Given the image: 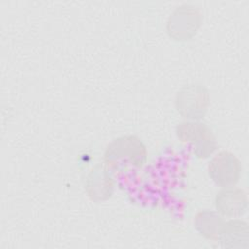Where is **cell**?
Listing matches in <instances>:
<instances>
[{
	"mask_svg": "<svg viewBox=\"0 0 249 249\" xmlns=\"http://www.w3.org/2000/svg\"><path fill=\"white\" fill-rule=\"evenodd\" d=\"M225 247H246L248 241L247 225L241 221H231L223 224L219 232Z\"/></svg>",
	"mask_w": 249,
	"mask_h": 249,
	"instance_id": "277c9868",
	"label": "cell"
},
{
	"mask_svg": "<svg viewBox=\"0 0 249 249\" xmlns=\"http://www.w3.org/2000/svg\"><path fill=\"white\" fill-rule=\"evenodd\" d=\"M223 221L219 215L212 211H201L196 219V227L201 235L212 238L219 236V232L223 226Z\"/></svg>",
	"mask_w": 249,
	"mask_h": 249,
	"instance_id": "5b68a950",
	"label": "cell"
},
{
	"mask_svg": "<svg viewBox=\"0 0 249 249\" xmlns=\"http://www.w3.org/2000/svg\"><path fill=\"white\" fill-rule=\"evenodd\" d=\"M240 166L233 155L223 152L217 155L209 164V175L221 186L230 187L239 177Z\"/></svg>",
	"mask_w": 249,
	"mask_h": 249,
	"instance_id": "7a4b0ae2",
	"label": "cell"
},
{
	"mask_svg": "<svg viewBox=\"0 0 249 249\" xmlns=\"http://www.w3.org/2000/svg\"><path fill=\"white\" fill-rule=\"evenodd\" d=\"M216 207L217 211L229 217L241 215L246 207L245 194L241 190L228 187L217 196Z\"/></svg>",
	"mask_w": 249,
	"mask_h": 249,
	"instance_id": "3957f363",
	"label": "cell"
},
{
	"mask_svg": "<svg viewBox=\"0 0 249 249\" xmlns=\"http://www.w3.org/2000/svg\"><path fill=\"white\" fill-rule=\"evenodd\" d=\"M177 108L181 114L188 118H200L208 104V95L201 86H190L177 94Z\"/></svg>",
	"mask_w": 249,
	"mask_h": 249,
	"instance_id": "6da1fadb",
	"label": "cell"
}]
</instances>
